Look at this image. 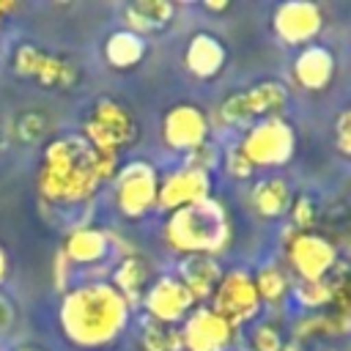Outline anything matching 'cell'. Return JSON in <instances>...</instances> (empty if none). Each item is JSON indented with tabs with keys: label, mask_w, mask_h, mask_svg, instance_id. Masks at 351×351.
Returning a JSON list of instances; mask_svg holds the SVG:
<instances>
[{
	"label": "cell",
	"mask_w": 351,
	"mask_h": 351,
	"mask_svg": "<svg viewBox=\"0 0 351 351\" xmlns=\"http://www.w3.org/2000/svg\"><path fill=\"white\" fill-rule=\"evenodd\" d=\"M132 307L107 280L69 285L58 304V326L69 346L101 351L129 329Z\"/></svg>",
	"instance_id": "6da1fadb"
},
{
	"label": "cell",
	"mask_w": 351,
	"mask_h": 351,
	"mask_svg": "<svg viewBox=\"0 0 351 351\" xmlns=\"http://www.w3.org/2000/svg\"><path fill=\"white\" fill-rule=\"evenodd\" d=\"M99 189L101 184L90 165V145L82 134L49 137L38 167V195L55 206H77L90 200Z\"/></svg>",
	"instance_id": "7a4b0ae2"
},
{
	"label": "cell",
	"mask_w": 351,
	"mask_h": 351,
	"mask_svg": "<svg viewBox=\"0 0 351 351\" xmlns=\"http://www.w3.org/2000/svg\"><path fill=\"white\" fill-rule=\"evenodd\" d=\"M162 241L178 258H186V255L219 258L233 241V222L222 200L206 197L195 206L165 214Z\"/></svg>",
	"instance_id": "3957f363"
},
{
	"label": "cell",
	"mask_w": 351,
	"mask_h": 351,
	"mask_svg": "<svg viewBox=\"0 0 351 351\" xmlns=\"http://www.w3.org/2000/svg\"><path fill=\"white\" fill-rule=\"evenodd\" d=\"M80 134L90 148L121 154L123 148L137 143L140 126H137V118L132 115V110L126 104H121L118 99L101 96L90 104Z\"/></svg>",
	"instance_id": "277c9868"
},
{
	"label": "cell",
	"mask_w": 351,
	"mask_h": 351,
	"mask_svg": "<svg viewBox=\"0 0 351 351\" xmlns=\"http://www.w3.org/2000/svg\"><path fill=\"white\" fill-rule=\"evenodd\" d=\"M236 145L255 170L285 167L296 154V129L285 115L263 118L250 123L244 134L236 140Z\"/></svg>",
	"instance_id": "5b68a950"
},
{
	"label": "cell",
	"mask_w": 351,
	"mask_h": 351,
	"mask_svg": "<svg viewBox=\"0 0 351 351\" xmlns=\"http://www.w3.org/2000/svg\"><path fill=\"white\" fill-rule=\"evenodd\" d=\"M285 107H288V88L280 80H261L241 90L228 93L217 107V118L225 126L247 129L255 121L282 115Z\"/></svg>",
	"instance_id": "8992f818"
},
{
	"label": "cell",
	"mask_w": 351,
	"mask_h": 351,
	"mask_svg": "<svg viewBox=\"0 0 351 351\" xmlns=\"http://www.w3.org/2000/svg\"><path fill=\"white\" fill-rule=\"evenodd\" d=\"M112 184V203L123 219H145L156 211V192H159V173L148 159H129L121 162Z\"/></svg>",
	"instance_id": "52a82bcc"
},
{
	"label": "cell",
	"mask_w": 351,
	"mask_h": 351,
	"mask_svg": "<svg viewBox=\"0 0 351 351\" xmlns=\"http://www.w3.org/2000/svg\"><path fill=\"white\" fill-rule=\"evenodd\" d=\"M225 324H230L236 332L247 329L250 324H255L263 313V304L258 299L255 282H252V271L247 269H225L222 280L217 282L214 293L206 302Z\"/></svg>",
	"instance_id": "ba28073f"
},
{
	"label": "cell",
	"mask_w": 351,
	"mask_h": 351,
	"mask_svg": "<svg viewBox=\"0 0 351 351\" xmlns=\"http://www.w3.org/2000/svg\"><path fill=\"white\" fill-rule=\"evenodd\" d=\"M282 252H285V269L296 280H324L340 263L337 247L315 230L288 228L282 233Z\"/></svg>",
	"instance_id": "9c48e42d"
},
{
	"label": "cell",
	"mask_w": 351,
	"mask_h": 351,
	"mask_svg": "<svg viewBox=\"0 0 351 351\" xmlns=\"http://www.w3.org/2000/svg\"><path fill=\"white\" fill-rule=\"evenodd\" d=\"M159 137H162V145L167 151L186 156L189 151H195L197 145H203L206 140H211L208 115L197 104H189V101L170 104L165 110V115H162Z\"/></svg>",
	"instance_id": "30bf717a"
},
{
	"label": "cell",
	"mask_w": 351,
	"mask_h": 351,
	"mask_svg": "<svg viewBox=\"0 0 351 351\" xmlns=\"http://www.w3.org/2000/svg\"><path fill=\"white\" fill-rule=\"evenodd\" d=\"M143 315L156 321V324H167V326H181V321L197 307L195 299L189 296V291L181 285V280L167 271L151 280V285L145 288L143 299H140Z\"/></svg>",
	"instance_id": "8fae6325"
},
{
	"label": "cell",
	"mask_w": 351,
	"mask_h": 351,
	"mask_svg": "<svg viewBox=\"0 0 351 351\" xmlns=\"http://www.w3.org/2000/svg\"><path fill=\"white\" fill-rule=\"evenodd\" d=\"M324 30V11L313 0H288L280 3L271 14V33L285 47H307L315 44Z\"/></svg>",
	"instance_id": "7c38bea8"
},
{
	"label": "cell",
	"mask_w": 351,
	"mask_h": 351,
	"mask_svg": "<svg viewBox=\"0 0 351 351\" xmlns=\"http://www.w3.org/2000/svg\"><path fill=\"white\" fill-rule=\"evenodd\" d=\"M184 351H230L239 332L225 324L208 304H197L178 326Z\"/></svg>",
	"instance_id": "4fadbf2b"
},
{
	"label": "cell",
	"mask_w": 351,
	"mask_h": 351,
	"mask_svg": "<svg viewBox=\"0 0 351 351\" xmlns=\"http://www.w3.org/2000/svg\"><path fill=\"white\" fill-rule=\"evenodd\" d=\"M211 176L192 170V167H176L165 176H159V192H156V211H178L186 206H195L206 197H211Z\"/></svg>",
	"instance_id": "5bb4252c"
},
{
	"label": "cell",
	"mask_w": 351,
	"mask_h": 351,
	"mask_svg": "<svg viewBox=\"0 0 351 351\" xmlns=\"http://www.w3.org/2000/svg\"><path fill=\"white\" fill-rule=\"evenodd\" d=\"M335 74H337V58L324 44H307V47H302L296 52V58H293V66H291L293 82L302 90H310V93L326 90L332 85Z\"/></svg>",
	"instance_id": "9a60e30c"
},
{
	"label": "cell",
	"mask_w": 351,
	"mask_h": 351,
	"mask_svg": "<svg viewBox=\"0 0 351 351\" xmlns=\"http://www.w3.org/2000/svg\"><path fill=\"white\" fill-rule=\"evenodd\" d=\"M63 258L71 266H99L104 263L115 250L110 241V233L104 228L96 225H77L66 233L63 244H60Z\"/></svg>",
	"instance_id": "2e32d148"
},
{
	"label": "cell",
	"mask_w": 351,
	"mask_h": 351,
	"mask_svg": "<svg viewBox=\"0 0 351 351\" xmlns=\"http://www.w3.org/2000/svg\"><path fill=\"white\" fill-rule=\"evenodd\" d=\"M228 63V49L219 36L208 30H197L186 38L184 47V66L195 80H214L222 74Z\"/></svg>",
	"instance_id": "e0dca14e"
},
{
	"label": "cell",
	"mask_w": 351,
	"mask_h": 351,
	"mask_svg": "<svg viewBox=\"0 0 351 351\" xmlns=\"http://www.w3.org/2000/svg\"><path fill=\"white\" fill-rule=\"evenodd\" d=\"M173 274L189 291V296L195 299V304H206L208 296L214 293L217 282L222 280L225 266L214 255H186V258L178 261V266H176Z\"/></svg>",
	"instance_id": "ac0fdd59"
},
{
	"label": "cell",
	"mask_w": 351,
	"mask_h": 351,
	"mask_svg": "<svg viewBox=\"0 0 351 351\" xmlns=\"http://www.w3.org/2000/svg\"><path fill=\"white\" fill-rule=\"evenodd\" d=\"M250 208L255 211V217L261 219H282L291 208V200H293V189L285 178L280 176H266V178H258L252 186H250Z\"/></svg>",
	"instance_id": "d6986e66"
},
{
	"label": "cell",
	"mask_w": 351,
	"mask_h": 351,
	"mask_svg": "<svg viewBox=\"0 0 351 351\" xmlns=\"http://www.w3.org/2000/svg\"><path fill=\"white\" fill-rule=\"evenodd\" d=\"M151 280H154L151 263L145 258H140L137 252H132V255H123L115 263V269H112L107 282L129 302V307H137L143 293H145V288L151 285Z\"/></svg>",
	"instance_id": "ffe728a7"
},
{
	"label": "cell",
	"mask_w": 351,
	"mask_h": 351,
	"mask_svg": "<svg viewBox=\"0 0 351 351\" xmlns=\"http://www.w3.org/2000/svg\"><path fill=\"white\" fill-rule=\"evenodd\" d=\"M173 16H176V5L167 0H134L123 5V27L143 38L148 33L167 30Z\"/></svg>",
	"instance_id": "44dd1931"
},
{
	"label": "cell",
	"mask_w": 351,
	"mask_h": 351,
	"mask_svg": "<svg viewBox=\"0 0 351 351\" xmlns=\"http://www.w3.org/2000/svg\"><path fill=\"white\" fill-rule=\"evenodd\" d=\"M145 52H148L145 38L137 36V33H132V30H126V27L112 30V33L104 38V44H101V55H104L107 66L115 69V71L137 69V66L143 63Z\"/></svg>",
	"instance_id": "7402d4cb"
},
{
	"label": "cell",
	"mask_w": 351,
	"mask_h": 351,
	"mask_svg": "<svg viewBox=\"0 0 351 351\" xmlns=\"http://www.w3.org/2000/svg\"><path fill=\"white\" fill-rule=\"evenodd\" d=\"M252 282H255V291H258L261 304L269 307V310H280L288 302V296H291L293 277L288 274V269L282 263L266 261V263H261L252 271Z\"/></svg>",
	"instance_id": "603a6c76"
},
{
	"label": "cell",
	"mask_w": 351,
	"mask_h": 351,
	"mask_svg": "<svg viewBox=\"0 0 351 351\" xmlns=\"http://www.w3.org/2000/svg\"><path fill=\"white\" fill-rule=\"evenodd\" d=\"M33 82H38L41 88H52V90H71L80 82V66L66 55H55L44 49L38 69L33 74Z\"/></svg>",
	"instance_id": "cb8c5ba5"
},
{
	"label": "cell",
	"mask_w": 351,
	"mask_h": 351,
	"mask_svg": "<svg viewBox=\"0 0 351 351\" xmlns=\"http://www.w3.org/2000/svg\"><path fill=\"white\" fill-rule=\"evenodd\" d=\"M52 132V123H49V115L44 110H22L11 118L8 123V132L5 137H14L16 143H25V145H38L49 137Z\"/></svg>",
	"instance_id": "d4e9b609"
},
{
	"label": "cell",
	"mask_w": 351,
	"mask_h": 351,
	"mask_svg": "<svg viewBox=\"0 0 351 351\" xmlns=\"http://www.w3.org/2000/svg\"><path fill=\"white\" fill-rule=\"evenodd\" d=\"M302 313H321L329 307L332 302V274L324 280H293L291 285V296Z\"/></svg>",
	"instance_id": "484cf974"
},
{
	"label": "cell",
	"mask_w": 351,
	"mask_h": 351,
	"mask_svg": "<svg viewBox=\"0 0 351 351\" xmlns=\"http://www.w3.org/2000/svg\"><path fill=\"white\" fill-rule=\"evenodd\" d=\"M137 343H140V351H184V348H181L178 326L156 324V321H151V318H143Z\"/></svg>",
	"instance_id": "4316f807"
},
{
	"label": "cell",
	"mask_w": 351,
	"mask_h": 351,
	"mask_svg": "<svg viewBox=\"0 0 351 351\" xmlns=\"http://www.w3.org/2000/svg\"><path fill=\"white\" fill-rule=\"evenodd\" d=\"M285 340H288L285 326L274 318H258L255 324H250V332H247L250 351H282Z\"/></svg>",
	"instance_id": "83f0119b"
},
{
	"label": "cell",
	"mask_w": 351,
	"mask_h": 351,
	"mask_svg": "<svg viewBox=\"0 0 351 351\" xmlns=\"http://www.w3.org/2000/svg\"><path fill=\"white\" fill-rule=\"evenodd\" d=\"M41 55H44V49H41L38 44H33V41H19V44L14 47V52H11V69H14V74L22 77V80H33Z\"/></svg>",
	"instance_id": "f1b7e54d"
},
{
	"label": "cell",
	"mask_w": 351,
	"mask_h": 351,
	"mask_svg": "<svg viewBox=\"0 0 351 351\" xmlns=\"http://www.w3.org/2000/svg\"><path fill=\"white\" fill-rule=\"evenodd\" d=\"M288 217H291L293 230H313V225L318 219V206H315L313 195H293Z\"/></svg>",
	"instance_id": "f546056e"
},
{
	"label": "cell",
	"mask_w": 351,
	"mask_h": 351,
	"mask_svg": "<svg viewBox=\"0 0 351 351\" xmlns=\"http://www.w3.org/2000/svg\"><path fill=\"white\" fill-rule=\"evenodd\" d=\"M219 162H222L225 176H230L233 181H250V178L255 176V167L247 162V156L239 151V145H236V143H233V145H228V148L222 151Z\"/></svg>",
	"instance_id": "4dcf8cb0"
},
{
	"label": "cell",
	"mask_w": 351,
	"mask_h": 351,
	"mask_svg": "<svg viewBox=\"0 0 351 351\" xmlns=\"http://www.w3.org/2000/svg\"><path fill=\"white\" fill-rule=\"evenodd\" d=\"M219 156H222V151H219L211 140H206L203 145H197L195 151H189V154L184 156V167H192V170H200V173L211 176L214 167L219 165Z\"/></svg>",
	"instance_id": "1f68e13d"
},
{
	"label": "cell",
	"mask_w": 351,
	"mask_h": 351,
	"mask_svg": "<svg viewBox=\"0 0 351 351\" xmlns=\"http://www.w3.org/2000/svg\"><path fill=\"white\" fill-rule=\"evenodd\" d=\"M335 143H337L340 156L351 154V112L348 110H340V115L335 121Z\"/></svg>",
	"instance_id": "d6a6232c"
},
{
	"label": "cell",
	"mask_w": 351,
	"mask_h": 351,
	"mask_svg": "<svg viewBox=\"0 0 351 351\" xmlns=\"http://www.w3.org/2000/svg\"><path fill=\"white\" fill-rule=\"evenodd\" d=\"M14 324H16V310H14V302H11L5 293H0V340L11 335Z\"/></svg>",
	"instance_id": "836d02e7"
},
{
	"label": "cell",
	"mask_w": 351,
	"mask_h": 351,
	"mask_svg": "<svg viewBox=\"0 0 351 351\" xmlns=\"http://www.w3.org/2000/svg\"><path fill=\"white\" fill-rule=\"evenodd\" d=\"M69 269H71V263L63 258V252L58 250V255H55V288L63 293L66 288H69Z\"/></svg>",
	"instance_id": "e575fe53"
},
{
	"label": "cell",
	"mask_w": 351,
	"mask_h": 351,
	"mask_svg": "<svg viewBox=\"0 0 351 351\" xmlns=\"http://www.w3.org/2000/svg\"><path fill=\"white\" fill-rule=\"evenodd\" d=\"M8 269H11V261H8L5 247L0 244V285H3V282H5V277H8Z\"/></svg>",
	"instance_id": "d590c367"
},
{
	"label": "cell",
	"mask_w": 351,
	"mask_h": 351,
	"mask_svg": "<svg viewBox=\"0 0 351 351\" xmlns=\"http://www.w3.org/2000/svg\"><path fill=\"white\" fill-rule=\"evenodd\" d=\"M282 351H307V346H302V343H296V340H285Z\"/></svg>",
	"instance_id": "8d00e7d4"
},
{
	"label": "cell",
	"mask_w": 351,
	"mask_h": 351,
	"mask_svg": "<svg viewBox=\"0 0 351 351\" xmlns=\"http://www.w3.org/2000/svg\"><path fill=\"white\" fill-rule=\"evenodd\" d=\"M14 8H16L14 3H3V0H0V27H3V16H5V14H11Z\"/></svg>",
	"instance_id": "74e56055"
},
{
	"label": "cell",
	"mask_w": 351,
	"mask_h": 351,
	"mask_svg": "<svg viewBox=\"0 0 351 351\" xmlns=\"http://www.w3.org/2000/svg\"><path fill=\"white\" fill-rule=\"evenodd\" d=\"M14 351H44L41 346H36V343H22V346H16Z\"/></svg>",
	"instance_id": "f35d334b"
},
{
	"label": "cell",
	"mask_w": 351,
	"mask_h": 351,
	"mask_svg": "<svg viewBox=\"0 0 351 351\" xmlns=\"http://www.w3.org/2000/svg\"><path fill=\"white\" fill-rule=\"evenodd\" d=\"M206 8H208V11H225L228 3H206Z\"/></svg>",
	"instance_id": "ab89813d"
},
{
	"label": "cell",
	"mask_w": 351,
	"mask_h": 351,
	"mask_svg": "<svg viewBox=\"0 0 351 351\" xmlns=\"http://www.w3.org/2000/svg\"><path fill=\"white\" fill-rule=\"evenodd\" d=\"M3 145H5V129L0 126V148H3Z\"/></svg>",
	"instance_id": "60d3db41"
}]
</instances>
